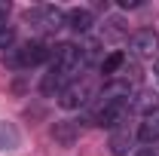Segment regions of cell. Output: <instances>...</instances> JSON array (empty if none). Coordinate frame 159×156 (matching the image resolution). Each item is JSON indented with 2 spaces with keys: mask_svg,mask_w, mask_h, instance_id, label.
I'll return each mask as SVG.
<instances>
[{
  "mask_svg": "<svg viewBox=\"0 0 159 156\" xmlns=\"http://www.w3.org/2000/svg\"><path fill=\"white\" fill-rule=\"evenodd\" d=\"M119 6H122V9H138L141 0H119Z\"/></svg>",
  "mask_w": 159,
  "mask_h": 156,
  "instance_id": "cell-14",
  "label": "cell"
},
{
  "mask_svg": "<svg viewBox=\"0 0 159 156\" xmlns=\"http://www.w3.org/2000/svg\"><path fill=\"white\" fill-rule=\"evenodd\" d=\"M132 156H159V150L156 147H141V150H135Z\"/></svg>",
  "mask_w": 159,
  "mask_h": 156,
  "instance_id": "cell-13",
  "label": "cell"
},
{
  "mask_svg": "<svg viewBox=\"0 0 159 156\" xmlns=\"http://www.w3.org/2000/svg\"><path fill=\"white\" fill-rule=\"evenodd\" d=\"M129 52L135 58H153L159 52V31L153 28H141L129 37Z\"/></svg>",
  "mask_w": 159,
  "mask_h": 156,
  "instance_id": "cell-5",
  "label": "cell"
},
{
  "mask_svg": "<svg viewBox=\"0 0 159 156\" xmlns=\"http://www.w3.org/2000/svg\"><path fill=\"white\" fill-rule=\"evenodd\" d=\"M12 46H16V25L0 21V49H3V52H9Z\"/></svg>",
  "mask_w": 159,
  "mask_h": 156,
  "instance_id": "cell-11",
  "label": "cell"
},
{
  "mask_svg": "<svg viewBox=\"0 0 159 156\" xmlns=\"http://www.w3.org/2000/svg\"><path fill=\"white\" fill-rule=\"evenodd\" d=\"M6 16H9V3L0 0V21H6Z\"/></svg>",
  "mask_w": 159,
  "mask_h": 156,
  "instance_id": "cell-15",
  "label": "cell"
},
{
  "mask_svg": "<svg viewBox=\"0 0 159 156\" xmlns=\"http://www.w3.org/2000/svg\"><path fill=\"white\" fill-rule=\"evenodd\" d=\"M25 25H31L40 34H55L58 28H64V9L49 6V3L31 6V9H25Z\"/></svg>",
  "mask_w": 159,
  "mask_h": 156,
  "instance_id": "cell-3",
  "label": "cell"
},
{
  "mask_svg": "<svg viewBox=\"0 0 159 156\" xmlns=\"http://www.w3.org/2000/svg\"><path fill=\"white\" fill-rule=\"evenodd\" d=\"M49 58H52V46H46L43 40H25L6 52V64L12 71H28V67H37Z\"/></svg>",
  "mask_w": 159,
  "mask_h": 156,
  "instance_id": "cell-2",
  "label": "cell"
},
{
  "mask_svg": "<svg viewBox=\"0 0 159 156\" xmlns=\"http://www.w3.org/2000/svg\"><path fill=\"white\" fill-rule=\"evenodd\" d=\"M153 110H159V95L156 92H138V95H132V113L153 117Z\"/></svg>",
  "mask_w": 159,
  "mask_h": 156,
  "instance_id": "cell-9",
  "label": "cell"
},
{
  "mask_svg": "<svg viewBox=\"0 0 159 156\" xmlns=\"http://www.w3.org/2000/svg\"><path fill=\"white\" fill-rule=\"evenodd\" d=\"M19 141H21L19 129L12 122H3L0 119V150H12V147H19Z\"/></svg>",
  "mask_w": 159,
  "mask_h": 156,
  "instance_id": "cell-10",
  "label": "cell"
},
{
  "mask_svg": "<svg viewBox=\"0 0 159 156\" xmlns=\"http://www.w3.org/2000/svg\"><path fill=\"white\" fill-rule=\"evenodd\" d=\"M135 144H138V129H135L132 122H122V126H116V129H110L107 147H110L113 156H129Z\"/></svg>",
  "mask_w": 159,
  "mask_h": 156,
  "instance_id": "cell-6",
  "label": "cell"
},
{
  "mask_svg": "<svg viewBox=\"0 0 159 156\" xmlns=\"http://www.w3.org/2000/svg\"><path fill=\"white\" fill-rule=\"evenodd\" d=\"M122 25H125L122 19H107V21H104V40H119V37H125L129 31H125Z\"/></svg>",
  "mask_w": 159,
  "mask_h": 156,
  "instance_id": "cell-12",
  "label": "cell"
},
{
  "mask_svg": "<svg viewBox=\"0 0 159 156\" xmlns=\"http://www.w3.org/2000/svg\"><path fill=\"white\" fill-rule=\"evenodd\" d=\"M92 98H95V80L89 77V74H83V77H77L58 95V104L64 110H80V107H89Z\"/></svg>",
  "mask_w": 159,
  "mask_h": 156,
  "instance_id": "cell-4",
  "label": "cell"
},
{
  "mask_svg": "<svg viewBox=\"0 0 159 156\" xmlns=\"http://www.w3.org/2000/svg\"><path fill=\"white\" fill-rule=\"evenodd\" d=\"M64 28H70L74 34H89L95 28V12L86 6H74L64 12Z\"/></svg>",
  "mask_w": 159,
  "mask_h": 156,
  "instance_id": "cell-7",
  "label": "cell"
},
{
  "mask_svg": "<svg viewBox=\"0 0 159 156\" xmlns=\"http://www.w3.org/2000/svg\"><path fill=\"white\" fill-rule=\"evenodd\" d=\"M86 71V58H83V46L77 43H58L52 49V58H49V67L40 80V92L43 95H61L77 77H83Z\"/></svg>",
  "mask_w": 159,
  "mask_h": 156,
  "instance_id": "cell-1",
  "label": "cell"
},
{
  "mask_svg": "<svg viewBox=\"0 0 159 156\" xmlns=\"http://www.w3.org/2000/svg\"><path fill=\"white\" fill-rule=\"evenodd\" d=\"M156 141H159V117H144L138 122V144L156 147Z\"/></svg>",
  "mask_w": 159,
  "mask_h": 156,
  "instance_id": "cell-8",
  "label": "cell"
},
{
  "mask_svg": "<svg viewBox=\"0 0 159 156\" xmlns=\"http://www.w3.org/2000/svg\"><path fill=\"white\" fill-rule=\"evenodd\" d=\"M153 74H156V77H159V64H156V71H153Z\"/></svg>",
  "mask_w": 159,
  "mask_h": 156,
  "instance_id": "cell-16",
  "label": "cell"
}]
</instances>
